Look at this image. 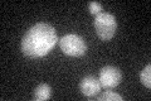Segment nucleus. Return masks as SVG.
Returning <instances> with one entry per match:
<instances>
[{
	"label": "nucleus",
	"instance_id": "obj_1",
	"mask_svg": "<svg viewBox=\"0 0 151 101\" xmlns=\"http://www.w3.org/2000/svg\"><path fill=\"white\" fill-rule=\"evenodd\" d=\"M58 37L52 25L38 23L25 33L22 41V51L30 58H40L55 46Z\"/></svg>",
	"mask_w": 151,
	"mask_h": 101
},
{
	"label": "nucleus",
	"instance_id": "obj_2",
	"mask_svg": "<svg viewBox=\"0 0 151 101\" xmlns=\"http://www.w3.org/2000/svg\"><path fill=\"white\" fill-rule=\"evenodd\" d=\"M94 29L102 41H110L116 34L117 22L116 18L110 13H101L94 19Z\"/></svg>",
	"mask_w": 151,
	"mask_h": 101
},
{
	"label": "nucleus",
	"instance_id": "obj_3",
	"mask_svg": "<svg viewBox=\"0 0 151 101\" xmlns=\"http://www.w3.org/2000/svg\"><path fill=\"white\" fill-rule=\"evenodd\" d=\"M59 47L64 54L70 57H81L87 52V44L77 34H67L59 41Z\"/></svg>",
	"mask_w": 151,
	"mask_h": 101
},
{
	"label": "nucleus",
	"instance_id": "obj_4",
	"mask_svg": "<svg viewBox=\"0 0 151 101\" xmlns=\"http://www.w3.org/2000/svg\"><path fill=\"white\" fill-rule=\"evenodd\" d=\"M122 80V75L121 71L116 67L112 66H106L100 71V77H98V81L101 84V87L103 89H113L116 86H119L120 82Z\"/></svg>",
	"mask_w": 151,
	"mask_h": 101
},
{
	"label": "nucleus",
	"instance_id": "obj_5",
	"mask_svg": "<svg viewBox=\"0 0 151 101\" xmlns=\"http://www.w3.org/2000/svg\"><path fill=\"white\" fill-rule=\"evenodd\" d=\"M79 90L87 97H93V96H96L100 92L101 84L98 81V78H96L94 76H87L79 84Z\"/></svg>",
	"mask_w": 151,
	"mask_h": 101
},
{
	"label": "nucleus",
	"instance_id": "obj_6",
	"mask_svg": "<svg viewBox=\"0 0 151 101\" xmlns=\"http://www.w3.org/2000/svg\"><path fill=\"white\" fill-rule=\"evenodd\" d=\"M52 95V90L49 87V85L47 84H42L34 90V95L33 99L35 101H43V100H48Z\"/></svg>",
	"mask_w": 151,
	"mask_h": 101
},
{
	"label": "nucleus",
	"instance_id": "obj_7",
	"mask_svg": "<svg viewBox=\"0 0 151 101\" xmlns=\"http://www.w3.org/2000/svg\"><path fill=\"white\" fill-rule=\"evenodd\" d=\"M98 101H122V96L113 92V91H105L101 95H98L96 97Z\"/></svg>",
	"mask_w": 151,
	"mask_h": 101
},
{
	"label": "nucleus",
	"instance_id": "obj_8",
	"mask_svg": "<svg viewBox=\"0 0 151 101\" xmlns=\"http://www.w3.org/2000/svg\"><path fill=\"white\" fill-rule=\"evenodd\" d=\"M140 81L147 89H151V65H147L140 73Z\"/></svg>",
	"mask_w": 151,
	"mask_h": 101
},
{
	"label": "nucleus",
	"instance_id": "obj_9",
	"mask_svg": "<svg viewBox=\"0 0 151 101\" xmlns=\"http://www.w3.org/2000/svg\"><path fill=\"white\" fill-rule=\"evenodd\" d=\"M88 10L91 14H93V15H98V14L102 13V5L100 3L97 1H89L88 3Z\"/></svg>",
	"mask_w": 151,
	"mask_h": 101
}]
</instances>
